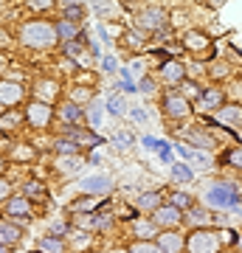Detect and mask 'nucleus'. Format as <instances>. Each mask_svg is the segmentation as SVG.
<instances>
[{"mask_svg":"<svg viewBox=\"0 0 242 253\" xmlns=\"http://www.w3.org/2000/svg\"><path fill=\"white\" fill-rule=\"evenodd\" d=\"M23 42L31 48H54L59 42V34H56V26L45 23V20H34V23H26L23 26Z\"/></svg>","mask_w":242,"mask_h":253,"instance_id":"nucleus-1","label":"nucleus"},{"mask_svg":"<svg viewBox=\"0 0 242 253\" xmlns=\"http://www.w3.org/2000/svg\"><path fill=\"white\" fill-rule=\"evenodd\" d=\"M203 203H206L208 208H234L240 203V191H237V186L228 183V180L211 183L206 189V194H203Z\"/></svg>","mask_w":242,"mask_h":253,"instance_id":"nucleus-2","label":"nucleus"},{"mask_svg":"<svg viewBox=\"0 0 242 253\" xmlns=\"http://www.w3.org/2000/svg\"><path fill=\"white\" fill-rule=\"evenodd\" d=\"M220 248H223V242H220L217 231H208V228H194L186 236L189 253H220Z\"/></svg>","mask_w":242,"mask_h":253,"instance_id":"nucleus-3","label":"nucleus"},{"mask_svg":"<svg viewBox=\"0 0 242 253\" xmlns=\"http://www.w3.org/2000/svg\"><path fill=\"white\" fill-rule=\"evenodd\" d=\"M163 110H166V116L172 118H189L192 116V101L178 90H169L163 96Z\"/></svg>","mask_w":242,"mask_h":253,"instance_id":"nucleus-4","label":"nucleus"},{"mask_svg":"<svg viewBox=\"0 0 242 253\" xmlns=\"http://www.w3.org/2000/svg\"><path fill=\"white\" fill-rule=\"evenodd\" d=\"M161 82L163 84H169V87L183 84V82H186V68H183V62H178V59H166V62L161 65Z\"/></svg>","mask_w":242,"mask_h":253,"instance_id":"nucleus-5","label":"nucleus"},{"mask_svg":"<svg viewBox=\"0 0 242 253\" xmlns=\"http://www.w3.org/2000/svg\"><path fill=\"white\" fill-rule=\"evenodd\" d=\"M152 219H155V225L158 228H175L183 222V211H180L178 206H161V208H155L152 211Z\"/></svg>","mask_w":242,"mask_h":253,"instance_id":"nucleus-6","label":"nucleus"},{"mask_svg":"<svg viewBox=\"0 0 242 253\" xmlns=\"http://www.w3.org/2000/svg\"><path fill=\"white\" fill-rule=\"evenodd\" d=\"M26 118L31 126H48L51 121V104L48 101H34L26 107Z\"/></svg>","mask_w":242,"mask_h":253,"instance_id":"nucleus-7","label":"nucleus"},{"mask_svg":"<svg viewBox=\"0 0 242 253\" xmlns=\"http://www.w3.org/2000/svg\"><path fill=\"white\" fill-rule=\"evenodd\" d=\"M155 239H158V245L163 248V253H180L183 248H186V239H183L178 231H172V228L161 231V234L155 236Z\"/></svg>","mask_w":242,"mask_h":253,"instance_id":"nucleus-8","label":"nucleus"},{"mask_svg":"<svg viewBox=\"0 0 242 253\" xmlns=\"http://www.w3.org/2000/svg\"><path fill=\"white\" fill-rule=\"evenodd\" d=\"M166 23H169V17H166V11L163 9H146L141 17H138V26L141 28H152V31L166 28Z\"/></svg>","mask_w":242,"mask_h":253,"instance_id":"nucleus-9","label":"nucleus"},{"mask_svg":"<svg viewBox=\"0 0 242 253\" xmlns=\"http://www.w3.org/2000/svg\"><path fill=\"white\" fill-rule=\"evenodd\" d=\"M110 189H113V180L101 177V174H93V177L82 180V191H88V194H107Z\"/></svg>","mask_w":242,"mask_h":253,"instance_id":"nucleus-10","label":"nucleus"},{"mask_svg":"<svg viewBox=\"0 0 242 253\" xmlns=\"http://www.w3.org/2000/svg\"><path fill=\"white\" fill-rule=\"evenodd\" d=\"M20 99H23V87L20 84H14V82H0V104L14 107Z\"/></svg>","mask_w":242,"mask_h":253,"instance_id":"nucleus-11","label":"nucleus"},{"mask_svg":"<svg viewBox=\"0 0 242 253\" xmlns=\"http://www.w3.org/2000/svg\"><path fill=\"white\" fill-rule=\"evenodd\" d=\"M217 121H223L228 126H240L242 124V104H223L217 110Z\"/></svg>","mask_w":242,"mask_h":253,"instance_id":"nucleus-12","label":"nucleus"},{"mask_svg":"<svg viewBox=\"0 0 242 253\" xmlns=\"http://www.w3.org/2000/svg\"><path fill=\"white\" fill-rule=\"evenodd\" d=\"M225 104V93L220 87H208L200 93V107L203 110H220Z\"/></svg>","mask_w":242,"mask_h":253,"instance_id":"nucleus-13","label":"nucleus"},{"mask_svg":"<svg viewBox=\"0 0 242 253\" xmlns=\"http://www.w3.org/2000/svg\"><path fill=\"white\" fill-rule=\"evenodd\" d=\"M211 45V37H206L203 31H186L183 34V48L189 51H206Z\"/></svg>","mask_w":242,"mask_h":253,"instance_id":"nucleus-14","label":"nucleus"},{"mask_svg":"<svg viewBox=\"0 0 242 253\" xmlns=\"http://www.w3.org/2000/svg\"><path fill=\"white\" fill-rule=\"evenodd\" d=\"M6 208H9V217H17V219H28V217H31V208H28V200L26 197H11Z\"/></svg>","mask_w":242,"mask_h":253,"instance_id":"nucleus-15","label":"nucleus"},{"mask_svg":"<svg viewBox=\"0 0 242 253\" xmlns=\"http://www.w3.org/2000/svg\"><path fill=\"white\" fill-rule=\"evenodd\" d=\"M20 236H23L20 225H14V222H0V245H14Z\"/></svg>","mask_w":242,"mask_h":253,"instance_id":"nucleus-16","label":"nucleus"},{"mask_svg":"<svg viewBox=\"0 0 242 253\" xmlns=\"http://www.w3.org/2000/svg\"><path fill=\"white\" fill-rule=\"evenodd\" d=\"M73 225L79 228V231H90V228H99V217L93 211H79L73 217Z\"/></svg>","mask_w":242,"mask_h":253,"instance_id":"nucleus-17","label":"nucleus"},{"mask_svg":"<svg viewBox=\"0 0 242 253\" xmlns=\"http://www.w3.org/2000/svg\"><path fill=\"white\" fill-rule=\"evenodd\" d=\"M186 141H192V144L200 146V149H214V138L206 135V132H200V129H189Z\"/></svg>","mask_w":242,"mask_h":253,"instance_id":"nucleus-18","label":"nucleus"},{"mask_svg":"<svg viewBox=\"0 0 242 253\" xmlns=\"http://www.w3.org/2000/svg\"><path fill=\"white\" fill-rule=\"evenodd\" d=\"M138 203V208L141 211H155V208H161L163 203H161V194L158 191H146V194H141V197L135 200Z\"/></svg>","mask_w":242,"mask_h":253,"instance_id":"nucleus-19","label":"nucleus"},{"mask_svg":"<svg viewBox=\"0 0 242 253\" xmlns=\"http://www.w3.org/2000/svg\"><path fill=\"white\" fill-rule=\"evenodd\" d=\"M135 234H138V239H152V236L158 234L155 219H138V222H135Z\"/></svg>","mask_w":242,"mask_h":253,"instance_id":"nucleus-20","label":"nucleus"},{"mask_svg":"<svg viewBox=\"0 0 242 253\" xmlns=\"http://www.w3.org/2000/svg\"><path fill=\"white\" fill-rule=\"evenodd\" d=\"M56 34H59V40H76L79 37V26L73 20H62V23H56Z\"/></svg>","mask_w":242,"mask_h":253,"instance_id":"nucleus-21","label":"nucleus"},{"mask_svg":"<svg viewBox=\"0 0 242 253\" xmlns=\"http://www.w3.org/2000/svg\"><path fill=\"white\" fill-rule=\"evenodd\" d=\"M68 138H73L76 144H101L99 135H93V132H82V129H68Z\"/></svg>","mask_w":242,"mask_h":253,"instance_id":"nucleus-22","label":"nucleus"},{"mask_svg":"<svg viewBox=\"0 0 242 253\" xmlns=\"http://www.w3.org/2000/svg\"><path fill=\"white\" fill-rule=\"evenodd\" d=\"M130 253H163V248L158 242H149V239H141L130 248Z\"/></svg>","mask_w":242,"mask_h":253,"instance_id":"nucleus-23","label":"nucleus"},{"mask_svg":"<svg viewBox=\"0 0 242 253\" xmlns=\"http://www.w3.org/2000/svg\"><path fill=\"white\" fill-rule=\"evenodd\" d=\"M172 177L189 183V180H194V172H192V166H186V163H175V166H172Z\"/></svg>","mask_w":242,"mask_h":253,"instance_id":"nucleus-24","label":"nucleus"},{"mask_svg":"<svg viewBox=\"0 0 242 253\" xmlns=\"http://www.w3.org/2000/svg\"><path fill=\"white\" fill-rule=\"evenodd\" d=\"M76 149H79V144L73 138H59L56 141V152L59 155H76Z\"/></svg>","mask_w":242,"mask_h":253,"instance_id":"nucleus-25","label":"nucleus"},{"mask_svg":"<svg viewBox=\"0 0 242 253\" xmlns=\"http://www.w3.org/2000/svg\"><path fill=\"white\" fill-rule=\"evenodd\" d=\"M43 251H45V253H62L65 245L59 242L56 236H45V239H43Z\"/></svg>","mask_w":242,"mask_h":253,"instance_id":"nucleus-26","label":"nucleus"},{"mask_svg":"<svg viewBox=\"0 0 242 253\" xmlns=\"http://www.w3.org/2000/svg\"><path fill=\"white\" fill-rule=\"evenodd\" d=\"M62 118H65V121H79V118H82L79 104H73V101H71V104H65V107H62Z\"/></svg>","mask_w":242,"mask_h":253,"instance_id":"nucleus-27","label":"nucleus"},{"mask_svg":"<svg viewBox=\"0 0 242 253\" xmlns=\"http://www.w3.org/2000/svg\"><path fill=\"white\" fill-rule=\"evenodd\" d=\"M225 163L242 169V149H228V152H225Z\"/></svg>","mask_w":242,"mask_h":253,"instance_id":"nucleus-28","label":"nucleus"},{"mask_svg":"<svg viewBox=\"0 0 242 253\" xmlns=\"http://www.w3.org/2000/svg\"><path fill=\"white\" fill-rule=\"evenodd\" d=\"M217 236H220V242H223V245H237V242H240V236H237L234 228H228V231H217Z\"/></svg>","mask_w":242,"mask_h":253,"instance_id":"nucleus-29","label":"nucleus"},{"mask_svg":"<svg viewBox=\"0 0 242 253\" xmlns=\"http://www.w3.org/2000/svg\"><path fill=\"white\" fill-rule=\"evenodd\" d=\"M107 110H110V113H116V116H121V113H124V101H121V96H110V99H107Z\"/></svg>","mask_w":242,"mask_h":253,"instance_id":"nucleus-30","label":"nucleus"},{"mask_svg":"<svg viewBox=\"0 0 242 253\" xmlns=\"http://www.w3.org/2000/svg\"><path fill=\"white\" fill-rule=\"evenodd\" d=\"M172 206H178V208H192V197H189V194H183V191H178V194H172Z\"/></svg>","mask_w":242,"mask_h":253,"instance_id":"nucleus-31","label":"nucleus"},{"mask_svg":"<svg viewBox=\"0 0 242 253\" xmlns=\"http://www.w3.org/2000/svg\"><path fill=\"white\" fill-rule=\"evenodd\" d=\"M99 11H101V17H116L118 14L116 3H107V0H99Z\"/></svg>","mask_w":242,"mask_h":253,"instance_id":"nucleus-32","label":"nucleus"},{"mask_svg":"<svg viewBox=\"0 0 242 253\" xmlns=\"http://www.w3.org/2000/svg\"><path fill=\"white\" fill-rule=\"evenodd\" d=\"M180 93H183L186 99H189V96H197V99H200V93H203V90H200L194 82H183V84H180Z\"/></svg>","mask_w":242,"mask_h":253,"instance_id":"nucleus-33","label":"nucleus"},{"mask_svg":"<svg viewBox=\"0 0 242 253\" xmlns=\"http://www.w3.org/2000/svg\"><path fill=\"white\" fill-rule=\"evenodd\" d=\"M23 191H26L28 197H43V194H45V189L40 186V183H26V186H23Z\"/></svg>","mask_w":242,"mask_h":253,"instance_id":"nucleus-34","label":"nucleus"},{"mask_svg":"<svg viewBox=\"0 0 242 253\" xmlns=\"http://www.w3.org/2000/svg\"><path fill=\"white\" fill-rule=\"evenodd\" d=\"M82 14H85V9H82V6H68V9H65V20H73V23H76V20H82Z\"/></svg>","mask_w":242,"mask_h":253,"instance_id":"nucleus-35","label":"nucleus"},{"mask_svg":"<svg viewBox=\"0 0 242 253\" xmlns=\"http://www.w3.org/2000/svg\"><path fill=\"white\" fill-rule=\"evenodd\" d=\"M17 121H20L17 113H9V116L0 118V126H3V129H14V124H17Z\"/></svg>","mask_w":242,"mask_h":253,"instance_id":"nucleus-36","label":"nucleus"},{"mask_svg":"<svg viewBox=\"0 0 242 253\" xmlns=\"http://www.w3.org/2000/svg\"><path fill=\"white\" fill-rule=\"evenodd\" d=\"M59 166H62V172L73 174V172H76V169H79V166H82V161H79V158H71V161H62V163H59Z\"/></svg>","mask_w":242,"mask_h":253,"instance_id":"nucleus-37","label":"nucleus"},{"mask_svg":"<svg viewBox=\"0 0 242 253\" xmlns=\"http://www.w3.org/2000/svg\"><path fill=\"white\" fill-rule=\"evenodd\" d=\"M88 231H79V234L73 236V239H76V242H73V251H82V248H88Z\"/></svg>","mask_w":242,"mask_h":253,"instance_id":"nucleus-38","label":"nucleus"},{"mask_svg":"<svg viewBox=\"0 0 242 253\" xmlns=\"http://www.w3.org/2000/svg\"><path fill=\"white\" fill-rule=\"evenodd\" d=\"M88 118H90V124H93V126H99V124H101V110L93 104V107L88 110Z\"/></svg>","mask_w":242,"mask_h":253,"instance_id":"nucleus-39","label":"nucleus"},{"mask_svg":"<svg viewBox=\"0 0 242 253\" xmlns=\"http://www.w3.org/2000/svg\"><path fill=\"white\" fill-rule=\"evenodd\" d=\"M88 99H93V93H90V90H85V87L73 90V104H76V101H88Z\"/></svg>","mask_w":242,"mask_h":253,"instance_id":"nucleus-40","label":"nucleus"},{"mask_svg":"<svg viewBox=\"0 0 242 253\" xmlns=\"http://www.w3.org/2000/svg\"><path fill=\"white\" fill-rule=\"evenodd\" d=\"M228 73H231V68H228V65H214V68H211V76H214V79L228 76Z\"/></svg>","mask_w":242,"mask_h":253,"instance_id":"nucleus-41","label":"nucleus"},{"mask_svg":"<svg viewBox=\"0 0 242 253\" xmlns=\"http://www.w3.org/2000/svg\"><path fill=\"white\" fill-rule=\"evenodd\" d=\"M225 3H228V0H203V6H206V9H211V11L223 9Z\"/></svg>","mask_w":242,"mask_h":253,"instance_id":"nucleus-42","label":"nucleus"},{"mask_svg":"<svg viewBox=\"0 0 242 253\" xmlns=\"http://www.w3.org/2000/svg\"><path fill=\"white\" fill-rule=\"evenodd\" d=\"M40 96H56V84H40Z\"/></svg>","mask_w":242,"mask_h":253,"instance_id":"nucleus-43","label":"nucleus"},{"mask_svg":"<svg viewBox=\"0 0 242 253\" xmlns=\"http://www.w3.org/2000/svg\"><path fill=\"white\" fill-rule=\"evenodd\" d=\"M51 3H54V0H28V6H31V9H48Z\"/></svg>","mask_w":242,"mask_h":253,"instance_id":"nucleus-44","label":"nucleus"},{"mask_svg":"<svg viewBox=\"0 0 242 253\" xmlns=\"http://www.w3.org/2000/svg\"><path fill=\"white\" fill-rule=\"evenodd\" d=\"M14 158H34V152H31V146H17Z\"/></svg>","mask_w":242,"mask_h":253,"instance_id":"nucleus-45","label":"nucleus"},{"mask_svg":"<svg viewBox=\"0 0 242 253\" xmlns=\"http://www.w3.org/2000/svg\"><path fill=\"white\" fill-rule=\"evenodd\" d=\"M138 87H141L144 93H152L155 90V82L152 79H141V84H138Z\"/></svg>","mask_w":242,"mask_h":253,"instance_id":"nucleus-46","label":"nucleus"},{"mask_svg":"<svg viewBox=\"0 0 242 253\" xmlns=\"http://www.w3.org/2000/svg\"><path fill=\"white\" fill-rule=\"evenodd\" d=\"M101 59H104V71H116V62H113V56H101Z\"/></svg>","mask_w":242,"mask_h":253,"instance_id":"nucleus-47","label":"nucleus"},{"mask_svg":"<svg viewBox=\"0 0 242 253\" xmlns=\"http://www.w3.org/2000/svg\"><path fill=\"white\" fill-rule=\"evenodd\" d=\"M6 194H9V183H6L3 177H0V200L6 197Z\"/></svg>","mask_w":242,"mask_h":253,"instance_id":"nucleus-48","label":"nucleus"},{"mask_svg":"<svg viewBox=\"0 0 242 253\" xmlns=\"http://www.w3.org/2000/svg\"><path fill=\"white\" fill-rule=\"evenodd\" d=\"M130 116H133V118H138V121H144V118H146V116H144V110H138V107H133V110H130Z\"/></svg>","mask_w":242,"mask_h":253,"instance_id":"nucleus-49","label":"nucleus"},{"mask_svg":"<svg viewBox=\"0 0 242 253\" xmlns=\"http://www.w3.org/2000/svg\"><path fill=\"white\" fill-rule=\"evenodd\" d=\"M62 6L68 9V6H82V0H62Z\"/></svg>","mask_w":242,"mask_h":253,"instance_id":"nucleus-50","label":"nucleus"},{"mask_svg":"<svg viewBox=\"0 0 242 253\" xmlns=\"http://www.w3.org/2000/svg\"><path fill=\"white\" fill-rule=\"evenodd\" d=\"M0 253H6V245H0Z\"/></svg>","mask_w":242,"mask_h":253,"instance_id":"nucleus-51","label":"nucleus"},{"mask_svg":"<svg viewBox=\"0 0 242 253\" xmlns=\"http://www.w3.org/2000/svg\"><path fill=\"white\" fill-rule=\"evenodd\" d=\"M124 3H138V0H124Z\"/></svg>","mask_w":242,"mask_h":253,"instance_id":"nucleus-52","label":"nucleus"},{"mask_svg":"<svg viewBox=\"0 0 242 253\" xmlns=\"http://www.w3.org/2000/svg\"><path fill=\"white\" fill-rule=\"evenodd\" d=\"M116 253H130V251H116Z\"/></svg>","mask_w":242,"mask_h":253,"instance_id":"nucleus-53","label":"nucleus"},{"mask_svg":"<svg viewBox=\"0 0 242 253\" xmlns=\"http://www.w3.org/2000/svg\"><path fill=\"white\" fill-rule=\"evenodd\" d=\"M240 245H242V239H240Z\"/></svg>","mask_w":242,"mask_h":253,"instance_id":"nucleus-54","label":"nucleus"},{"mask_svg":"<svg viewBox=\"0 0 242 253\" xmlns=\"http://www.w3.org/2000/svg\"><path fill=\"white\" fill-rule=\"evenodd\" d=\"M0 166H3V163H0Z\"/></svg>","mask_w":242,"mask_h":253,"instance_id":"nucleus-55","label":"nucleus"}]
</instances>
